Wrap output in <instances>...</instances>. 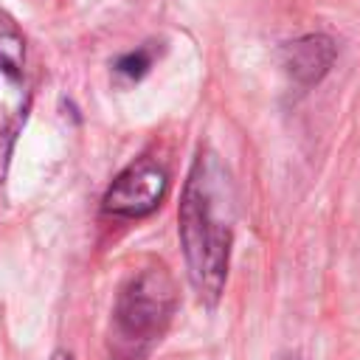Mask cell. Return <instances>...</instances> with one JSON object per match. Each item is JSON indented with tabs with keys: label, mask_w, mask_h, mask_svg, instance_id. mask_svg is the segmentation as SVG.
<instances>
[{
	"label": "cell",
	"mask_w": 360,
	"mask_h": 360,
	"mask_svg": "<svg viewBox=\"0 0 360 360\" xmlns=\"http://www.w3.org/2000/svg\"><path fill=\"white\" fill-rule=\"evenodd\" d=\"M177 309V287L163 264L138 270L118 292L112 309V329L129 354H146L169 329Z\"/></svg>",
	"instance_id": "cell-2"
},
{
	"label": "cell",
	"mask_w": 360,
	"mask_h": 360,
	"mask_svg": "<svg viewBox=\"0 0 360 360\" xmlns=\"http://www.w3.org/2000/svg\"><path fill=\"white\" fill-rule=\"evenodd\" d=\"M335 56L338 48L326 34H307L281 48V65L290 73V79L298 82L301 87L318 84L329 73Z\"/></svg>",
	"instance_id": "cell-5"
},
{
	"label": "cell",
	"mask_w": 360,
	"mask_h": 360,
	"mask_svg": "<svg viewBox=\"0 0 360 360\" xmlns=\"http://www.w3.org/2000/svg\"><path fill=\"white\" fill-rule=\"evenodd\" d=\"M278 360H298V357H278Z\"/></svg>",
	"instance_id": "cell-8"
},
{
	"label": "cell",
	"mask_w": 360,
	"mask_h": 360,
	"mask_svg": "<svg viewBox=\"0 0 360 360\" xmlns=\"http://www.w3.org/2000/svg\"><path fill=\"white\" fill-rule=\"evenodd\" d=\"M51 360H73V357H70L68 352H62V349H59V352H53V357H51Z\"/></svg>",
	"instance_id": "cell-7"
},
{
	"label": "cell",
	"mask_w": 360,
	"mask_h": 360,
	"mask_svg": "<svg viewBox=\"0 0 360 360\" xmlns=\"http://www.w3.org/2000/svg\"><path fill=\"white\" fill-rule=\"evenodd\" d=\"M169 188V172L152 155L135 158L107 188L101 208L112 217L138 219L152 214Z\"/></svg>",
	"instance_id": "cell-4"
},
{
	"label": "cell",
	"mask_w": 360,
	"mask_h": 360,
	"mask_svg": "<svg viewBox=\"0 0 360 360\" xmlns=\"http://www.w3.org/2000/svg\"><path fill=\"white\" fill-rule=\"evenodd\" d=\"M177 233L194 292L205 304H217L231 264L233 188L225 166L208 149L194 158L186 174L177 208Z\"/></svg>",
	"instance_id": "cell-1"
},
{
	"label": "cell",
	"mask_w": 360,
	"mask_h": 360,
	"mask_svg": "<svg viewBox=\"0 0 360 360\" xmlns=\"http://www.w3.org/2000/svg\"><path fill=\"white\" fill-rule=\"evenodd\" d=\"M31 110L28 48L17 20L0 11V186L8 177L17 138Z\"/></svg>",
	"instance_id": "cell-3"
},
{
	"label": "cell",
	"mask_w": 360,
	"mask_h": 360,
	"mask_svg": "<svg viewBox=\"0 0 360 360\" xmlns=\"http://www.w3.org/2000/svg\"><path fill=\"white\" fill-rule=\"evenodd\" d=\"M149 65H152V53H149L146 48H138V51H132V53H124V56L115 62V73H121V76L129 79V82H138L141 76H146Z\"/></svg>",
	"instance_id": "cell-6"
}]
</instances>
